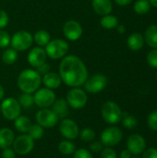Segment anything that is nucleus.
Masks as SVG:
<instances>
[{"mask_svg":"<svg viewBox=\"0 0 157 158\" xmlns=\"http://www.w3.org/2000/svg\"><path fill=\"white\" fill-rule=\"evenodd\" d=\"M115 2H116L118 6H124L130 5V4L132 2V0H115Z\"/></svg>","mask_w":157,"mask_h":158,"instance_id":"nucleus-44","label":"nucleus"},{"mask_svg":"<svg viewBox=\"0 0 157 158\" xmlns=\"http://www.w3.org/2000/svg\"><path fill=\"white\" fill-rule=\"evenodd\" d=\"M73 158H93V156L89 150L85 148H81L74 152Z\"/></svg>","mask_w":157,"mask_h":158,"instance_id":"nucleus-36","label":"nucleus"},{"mask_svg":"<svg viewBox=\"0 0 157 158\" xmlns=\"http://www.w3.org/2000/svg\"><path fill=\"white\" fill-rule=\"evenodd\" d=\"M42 82L44 84V86L48 89L54 90L60 87L62 81L59 76V74L55 72H47L44 74L42 78Z\"/></svg>","mask_w":157,"mask_h":158,"instance_id":"nucleus-18","label":"nucleus"},{"mask_svg":"<svg viewBox=\"0 0 157 158\" xmlns=\"http://www.w3.org/2000/svg\"><path fill=\"white\" fill-rule=\"evenodd\" d=\"M95 136V131L91 128H84L82 131H80L79 133V137L81 138V140L85 143H92L93 141H94Z\"/></svg>","mask_w":157,"mask_h":158,"instance_id":"nucleus-31","label":"nucleus"},{"mask_svg":"<svg viewBox=\"0 0 157 158\" xmlns=\"http://www.w3.org/2000/svg\"><path fill=\"white\" fill-rule=\"evenodd\" d=\"M147 62L150 67L157 69V48L149 52L147 56Z\"/></svg>","mask_w":157,"mask_h":158,"instance_id":"nucleus-34","label":"nucleus"},{"mask_svg":"<svg viewBox=\"0 0 157 158\" xmlns=\"http://www.w3.org/2000/svg\"><path fill=\"white\" fill-rule=\"evenodd\" d=\"M121 121H122L123 126L129 130H132V129L136 128V126L138 125L137 118L134 116L128 114L127 112H122Z\"/></svg>","mask_w":157,"mask_h":158,"instance_id":"nucleus-30","label":"nucleus"},{"mask_svg":"<svg viewBox=\"0 0 157 158\" xmlns=\"http://www.w3.org/2000/svg\"><path fill=\"white\" fill-rule=\"evenodd\" d=\"M0 114H1V108H0Z\"/></svg>","mask_w":157,"mask_h":158,"instance_id":"nucleus-49","label":"nucleus"},{"mask_svg":"<svg viewBox=\"0 0 157 158\" xmlns=\"http://www.w3.org/2000/svg\"><path fill=\"white\" fill-rule=\"evenodd\" d=\"M27 134L34 141L36 140H40L43 137L44 135V128H43L42 126H40L39 124H33L31 126V128L29 129Z\"/></svg>","mask_w":157,"mask_h":158,"instance_id":"nucleus-28","label":"nucleus"},{"mask_svg":"<svg viewBox=\"0 0 157 158\" xmlns=\"http://www.w3.org/2000/svg\"><path fill=\"white\" fill-rule=\"evenodd\" d=\"M101 158H118V156L112 147H105L101 151Z\"/></svg>","mask_w":157,"mask_h":158,"instance_id":"nucleus-37","label":"nucleus"},{"mask_svg":"<svg viewBox=\"0 0 157 158\" xmlns=\"http://www.w3.org/2000/svg\"><path fill=\"white\" fill-rule=\"evenodd\" d=\"M12 148L16 155L27 156L34 148V140H32L27 133H22L21 135L15 138Z\"/></svg>","mask_w":157,"mask_h":158,"instance_id":"nucleus-7","label":"nucleus"},{"mask_svg":"<svg viewBox=\"0 0 157 158\" xmlns=\"http://www.w3.org/2000/svg\"><path fill=\"white\" fill-rule=\"evenodd\" d=\"M123 137L121 130L118 127H108L101 133V143L105 147H113L118 145Z\"/></svg>","mask_w":157,"mask_h":158,"instance_id":"nucleus-9","label":"nucleus"},{"mask_svg":"<svg viewBox=\"0 0 157 158\" xmlns=\"http://www.w3.org/2000/svg\"><path fill=\"white\" fill-rule=\"evenodd\" d=\"M15 133L9 128L0 129V148L3 150L5 148L11 147L15 140Z\"/></svg>","mask_w":157,"mask_h":158,"instance_id":"nucleus-19","label":"nucleus"},{"mask_svg":"<svg viewBox=\"0 0 157 158\" xmlns=\"http://www.w3.org/2000/svg\"><path fill=\"white\" fill-rule=\"evenodd\" d=\"M66 100L71 108L81 109L86 106L88 102V96L84 90L81 89L80 87H76L68 92Z\"/></svg>","mask_w":157,"mask_h":158,"instance_id":"nucleus-6","label":"nucleus"},{"mask_svg":"<svg viewBox=\"0 0 157 158\" xmlns=\"http://www.w3.org/2000/svg\"><path fill=\"white\" fill-rule=\"evenodd\" d=\"M45 53L52 59H59L66 56L68 51V44L65 40L54 39L45 45Z\"/></svg>","mask_w":157,"mask_h":158,"instance_id":"nucleus-4","label":"nucleus"},{"mask_svg":"<svg viewBox=\"0 0 157 158\" xmlns=\"http://www.w3.org/2000/svg\"><path fill=\"white\" fill-rule=\"evenodd\" d=\"M103 143L101 141H93L90 143V151L91 153H101L103 150Z\"/></svg>","mask_w":157,"mask_h":158,"instance_id":"nucleus-38","label":"nucleus"},{"mask_svg":"<svg viewBox=\"0 0 157 158\" xmlns=\"http://www.w3.org/2000/svg\"><path fill=\"white\" fill-rule=\"evenodd\" d=\"M100 24L104 29L106 30H111L116 28L118 25V19L116 16L113 15H105L103 16L101 20H100Z\"/></svg>","mask_w":157,"mask_h":158,"instance_id":"nucleus-24","label":"nucleus"},{"mask_svg":"<svg viewBox=\"0 0 157 158\" xmlns=\"http://www.w3.org/2000/svg\"><path fill=\"white\" fill-rule=\"evenodd\" d=\"M148 1L150 2L151 6H155V7L157 8V0H148Z\"/></svg>","mask_w":157,"mask_h":158,"instance_id":"nucleus-47","label":"nucleus"},{"mask_svg":"<svg viewBox=\"0 0 157 158\" xmlns=\"http://www.w3.org/2000/svg\"><path fill=\"white\" fill-rule=\"evenodd\" d=\"M1 113L7 120H15L21 114V106L18 100L13 97L4 99L0 106Z\"/></svg>","mask_w":157,"mask_h":158,"instance_id":"nucleus-5","label":"nucleus"},{"mask_svg":"<svg viewBox=\"0 0 157 158\" xmlns=\"http://www.w3.org/2000/svg\"><path fill=\"white\" fill-rule=\"evenodd\" d=\"M59 132L66 140H75L79 137L78 124L71 118H63L59 123Z\"/></svg>","mask_w":157,"mask_h":158,"instance_id":"nucleus-13","label":"nucleus"},{"mask_svg":"<svg viewBox=\"0 0 157 158\" xmlns=\"http://www.w3.org/2000/svg\"><path fill=\"white\" fill-rule=\"evenodd\" d=\"M42 83V76L34 69L22 70L18 77V86L23 93H35Z\"/></svg>","mask_w":157,"mask_h":158,"instance_id":"nucleus-2","label":"nucleus"},{"mask_svg":"<svg viewBox=\"0 0 157 158\" xmlns=\"http://www.w3.org/2000/svg\"><path fill=\"white\" fill-rule=\"evenodd\" d=\"M128 47L132 51H139L143 47L144 44V38L143 35L140 32H133L131 33L127 41Z\"/></svg>","mask_w":157,"mask_h":158,"instance_id":"nucleus-21","label":"nucleus"},{"mask_svg":"<svg viewBox=\"0 0 157 158\" xmlns=\"http://www.w3.org/2000/svg\"><path fill=\"white\" fill-rule=\"evenodd\" d=\"M1 156H2V158H15L16 157V153L13 150V148L8 147V148L3 149Z\"/></svg>","mask_w":157,"mask_h":158,"instance_id":"nucleus-41","label":"nucleus"},{"mask_svg":"<svg viewBox=\"0 0 157 158\" xmlns=\"http://www.w3.org/2000/svg\"><path fill=\"white\" fill-rule=\"evenodd\" d=\"M33 99L34 104L40 108H48L53 106L56 97L53 90L45 87L38 89L33 95Z\"/></svg>","mask_w":157,"mask_h":158,"instance_id":"nucleus-10","label":"nucleus"},{"mask_svg":"<svg viewBox=\"0 0 157 158\" xmlns=\"http://www.w3.org/2000/svg\"><path fill=\"white\" fill-rule=\"evenodd\" d=\"M47 55L45 53V50L43 49L40 46L34 47L31 50V52L28 54V62L31 67L38 68L41 65L45 63Z\"/></svg>","mask_w":157,"mask_h":158,"instance_id":"nucleus-16","label":"nucleus"},{"mask_svg":"<svg viewBox=\"0 0 157 158\" xmlns=\"http://www.w3.org/2000/svg\"><path fill=\"white\" fill-rule=\"evenodd\" d=\"M101 115L103 119L107 124L116 125L121 121L122 111L117 103L113 101H107L102 106Z\"/></svg>","mask_w":157,"mask_h":158,"instance_id":"nucleus-3","label":"nucleus"},{"mask_svg":"<svg viewBox=\"0 0 157 158\" xmlns=\"http://www.w3.org/2000/svg\"><path fill=\"white\" fill-rule=\"evenodd\" d=\"M8 15L5 10H0V30L6 27L8 24Z\"/></svg>","mask_w":157,"mask_h":158,"instance_id":"nucleus-39","label":"nucleus"},{"mask_svg":"<svg viewBox=\"0 0 157 158\" xmlns=\"http://www.w3.org/2000/svg\"><path fill=\"white\" fill-rule=\"evenodd\" d=\"M4 95H5V91H4L3 86L0 84V101L4 98Z\"/></svg>","mask_w":157,"mask_h":158,"instance_id":"nucleus-46","label":"nucleus"},{"mask_svg":"<svg viewBox=\"0 0 157 158\" xmlns=\"http://www.w3.org/2000/svg\"><path fill=\"white\" fill-rule=\"evenodd\" d=\"M151 4L148 0H137L134 4V11L138 15H145L151 9Z\"/></svg>","mask_w":157,"mask_h":158,"instance_id":"nucleus-27","label":"nucleus"},{"mask_svg":"<svg viewBox=\"0 0 157 158\" xmlns=\"http://www.w3.org/2000/svg\"><path fill=\"white\" fill-rule=\"evenodd\" d=\"M92 5L95 13L102 17L109 15L113 10V4L111 0H93Z\"/></svg>","mask_w":157,"mask_h":158,"instance_id":"nucleus-17","label":"nucleus"},{"mask_svg":"<svg viewBox=\"0 0 157 158\" xmlns=\"http://www.w3.org/2000/svg\"><path fill=\"white\" fill-rule=\"evenodd\" d=\"M68 104L66 99L60 98L56 99L52 106V110L56 114L59 118H66L67 115L68 114Z\"/></svg>","mask_w":157,"mask_h":158,"instance_id":"nucleus-20","label":"nucleus"},{"mask_svg":"<svg viewBox=\"0 0 157 158\" xmlns=\"http://www.w3.org/2000/svg\"><path fill=\"white\" fill-rule=\"evenodd\" d=\"M33 42V36L27 31H17L10 40V44L16 51H24L31 47Z\"/></svg>","mask_w":157,"mask_h":158,"instance_id":"nucleus-8","label":"nucleus"},{"mask_svg":"<svg viewBox=\"0 0 157 158\" xmlns=\"http://www.w3.org/2000/svg\"><path fill=\"white\" fill-rule=\"evenodd\" d=\"M83 85L86 92L90 94H98L106 87L107 78L101 73L93 74L87 78Z\"/></svg>","mask_w":157,"mask_h":158,"instance_id":"nucleus-12","label":"nucleus"},{"mask_svg":"<svg viewBox=\"0 0 157 158\" xmlns=\"http://www.w3.org/2000/svg\"><path fill=\"white\" fill-rule=\"evenodd\" d=\"M143 158H157V149L149 148L143 153Z\"/></svg>","mask_w":157,"mask_h":158,"instance_id":"nucleus-40","label":"nucleus"},{"mask_svg":"<svg viewBox=\"0 0 157 158\" xmlns=\"http://www.w3.org/2000/svg\"><path fill=\"white\" fill-rule=\"evenodd\" d=\"M33 41L36 43V44H38V46L42 47V46H45L49 42H50V34L44 31V30H40L37 31L34 33L33 36Z\"/></svg>","mask_w":157,"mask_h":158,"instance_id":"nucleus-25","label":"nucleus"},{"mask_svg":"<svg viewBox=\"0 0 157 158\" xmlns=\"http://www.w3.org/2000/svg\"><path fill=\"white\" fill-rule=\"evenodd\" d=\"M144 42L152 48H157V25H151L144 33Z\"/></svg>","mask_w":157,"mask_h":158,"instance_id":"nucleus-22","label":"nucleus"},{"mask_svg":"<svg viewBox=\"0 0 157 158\" xmlns=\"http://www.w3.org/2000/svg\"><path fill=\"white\" fill-rule=\"evenodd\" d=\"M58 70L61 81L72 88L81 87L89 77L85 64L80 57L74 55L64 56Z\"/></svg>","mask_w":157,"mask_h":158,"instance_id":"nucleus-1","label":"nucleus"},{"mask_svg":"<svg viewBox=\"0 0 157 158\" xmlns=\"http://www.w3.org/2000/svg\"><path fill=\"white\" fill-rule=\"evenodd\" d=\"M145 147L146 142L140 134H132L127 140V149L131 153V155L139 156L143 154Z\"/></svg>","mask_w":157,"mask_h":158,"instance_id":"nucleus-15","label":"nucleus"},{"mask_svg":"<svg viewBox=\"0 0 157 158\" xmlns=\"http://www.w3.org/2000/svg\"><path fill=\"white\" fill-rule=\"evenodd\" d=\"M10 36L9 34L3 30H0V47L6 48L10 44Z\"/></svg>","mask_w":157,"mask_h":158,"instance_id":"nucleus-35","label":"nucleus"},{"mask_svg":"<svg viewBox=\"0 0 157 158\" xmlns=\"http://www.w3.org/2000/svg\"><path fill=\"white\" fill-rule=\"evenodd\" d=\"M35 120L37 124L44 129H50L55 127L58 121L59 118L56 114L49 108H41L35 115Z\"/></svg>","mask_w":157,"mask_h":158,"instance_id":"nucleus-11","label":"nucleus"},{"mask_svg":"<svg viewBox=\"0 0 157 158\" xmlns=\"http://www.w3.org/2000/svg\"><path fill=\"white\" fill-rule=\"evenodd\" d=\"M37 69V72L40 74V75H44V74H46L47 72H49V69H50V67H49V65L48 64H46V63H44V64H43V65H41L40 67H38V68H36Z\"/></svg>","mask_w":157,"mask_h":158,"instance_id":"nucleus-42","label":"nucleus"},{"mask_svg":"<svg viewBox=\"0 0 157 158\" xmlns=\"http://www.w3.org/2000/svg\"><path fill=\"white\" fill-rule=\"evenodd\" d=\"M131 153L128 149L122 150L120 153V158H131Z\"/></svg>","mask_w":157,"mask_h":158,"instance_id":"nucleus-43","label":"nucleus"},{"mask_svg":"<svg viewBox=\"0 0 157 158\" xmlns=\"http://www.w3.org/2000/svg\"><path fill=\"white\" fill-rule=\"evenodd\" d=\"M58 151L64 156H70V155H73L74 152L76 151V146L71 141L64 140L59 143Z\"/></svg>","mask_w":157,"mask_h":158,"instance_id":"nucleus-26","label":"nucleus"},{"mask_svg":"<svg viewBox=\"0 0 157 158\" xmlns=\"http://www.w3.org/2000/svg\"><path fill=\"white\" fill-rule=\"evenodd\" d=\"M131 158H140V157H138V156H134V157H131Z\"/></svg>","mask_w":157,"mask_h":158,"instance_id":"nucleus-48","label":"nucleus"},{"mask_svg":"<svg viewBox=\"0 0 157 158\" xmlns=\"http://www.w3.org/2000/svg\"><path fill=\"white\" fill-rule=\"evenodd\" d=\"M82 27L77 20H68L63 26V32L69 41H77L82 35Z\"/></svg>","mask_w":157,"mask_h":158,"instance_id":"nucleus-14","label":"nucleus"},{"mask_svg":"<svg viewBox=\"0 0 157 158\" xmlns=\"http://www.w3.org/2000/svg\"><path fill=\"white\" fill-rule=\"evenodd\" d=\"M147 123L152 131H157V110H155L150 113V115L148 116Z\"/></svg>","mask_w":157,"mask_h":158,"instance_id":"nucleus-33","label":"nucleus"},{"mask_svg":"<svg viewBox=\"0 0 157 158\" xmlns=\"http://www.w3.org/2000/svg\"><path fill=\"white\" fill-rule=\"evenodd\" d=\"M18 59V51L13 48H8L4 51L2 55V60L6 65L14 64Z\"/></svg>","mask_w":157,"mask_h":158,"instance_id":"nucleus-29","label":"nucleus"},{"mask_svg":"<svg viewBox=\"0 0 157 158\" xmlns=\"http://www.w3.org/2000/svg\"><path fill=\"white\" fill-rule=\"evenodd\" d=\"M18 101L20 106L24 108H29L34 104L33 95H31V94H27V93H23L22 94H20Z\"/></svg>","mask_w":157,"mask_h":158,"instance_id":"nucleus-32","label":"nucleus"},{"mask_svg":"<svg viewBox=\"0 0 157 158\" xmlns=\"http://www.w3.org/2000/svg\"><path fill=\"white\" fill-rule=\"evenodd\" d=\"M116 28H117V31H118V32H119V33H124V32H125V31H126V28H125V26H124V25H122V24H119V25H118Z\"/></svg>","mask_w":157,"mask_h":158,"instance_id":"nucleus-45","label":"nucleus"},{"mask_svg":"<svg viewBox=\"0 0 157 158\" xmlns=\"http://www.w3.org/2000/svg\"><path fill=\"white\" fill-rule=\"evenodd\" d=\"M156 77H157V74H156Z\"/></svg>","mask_w":157,"mask_h":158,"instance_id":"nucleus-50","label":"nucleus"},{"mask_svg":"<svg viewBox=\"0 0 157 158\" xmlns=\"http://www.w3.org/2000/svg\"><path fill=\"white\" fill-rule=\"evenodd\" d=\"M31 125L32 124H31V119L26 116H21L20 115L14 120L15 129L19 132H21V133H27Z\"/></svg>","mask_w":157,"mask_h":158,"instance_id":"nucleus-23","label":"nucleus"}]
</instances>
